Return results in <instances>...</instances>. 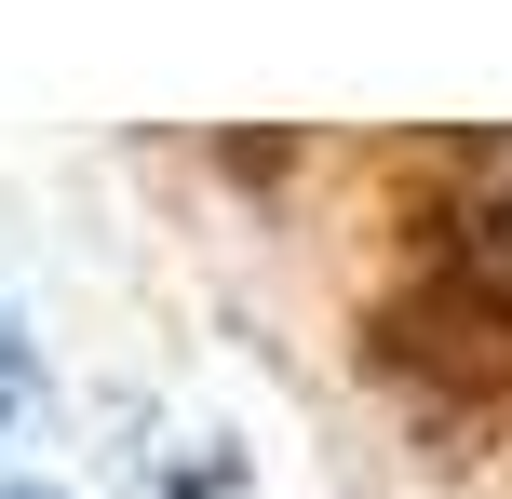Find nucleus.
Masks as SVG:
<instances>
[{
    "mask_svg": "<svg viewBox=\"0 0 512 499\" xmlns=\"http://www.w3.org/2000/svg\"><path fill=\"white\" fill-rule=\"evenodd\" d=\"M0 499H41V486H0Z\"/></svg>",
    "mask_w": 512,
    "mask_h": 499,
    "instance_id": "f257e3e1",
    "label": "nucleus"
}]
</instances>
